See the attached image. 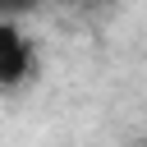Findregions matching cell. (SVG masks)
Returning <instances> with one entry per match:
<instances>
[{"instance_id": "1", "label": "cell", "mask_w": 147, "mask_h": 147, "mask_svg": "<svg viewBox=\"0 0 147 147\" xmlns=\"http://www.w3.org/2000/svg\"><path fill=\"white\" fill-rule=\"evenodd\" d=\"M37 74V46L23 37L18 18H0V87L18 92Z\"/></svg>"}, {"instance_id": "2", "label": "cell", "mask_w": 147, "mask_h": 147, "mask_svg": "<svg viewBox=\"0 0 147 147\" xmlns=\"http://www.w3.org/2000/svg\"><path fill=\"white\" fill-rule=\"evenodd\" d=\"M32 5H37V0H0V14H5V18H18V14L32 9Z\"/></svg>"}]
</instances>
